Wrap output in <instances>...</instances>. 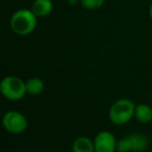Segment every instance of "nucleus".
<instances>
[{"instance_id":"4468645a","label":"nucleus","mask_w":152,"mask_h":152,"mask_svg":"<svg viewBox=\"0 0 152 152\" xmlns=\"http://www.w3.org/2000/svg\"><path fill=\"white\" fill-rule=\"evenodd\" d=\"M70 3H77V2H80V0H69Z\"/></svg>"},{"instance_id":"39448f33","label":"nucleus","mask_w":152,"mask_h":152,"mask_svg":"<svg viewBox=\"0 0 152 152\" xmlns=\"http://www.w3.org/2000/svg\"><path fill=\"white\" fill-rule=\"evenodd\" d=\"M95 152H116L117 140L109 130H102L93 140Z\"/></svg>"},{"instance_id":"f257e3e1","label":"nucleus","mask_w":152,"mask_h":152,"mask_svg":"<svg viewBox=\"0 0 152 152\" xmlns=\"http://www.w3.org/2000/svg\"><path fill=\"white\" fill-rule=\"evenodd\" d=\"M37 17L29 8H20L12 14L10 26L15 34L26 36L31 34L37 26Z\"/></svg>"},{"instance_id":"f03ea898","label":"nucleus","mask_w":152,"mask_h":152,"mask_svg":"<svg viewBox=\"0 0 152 152\" xmlns=\"http://www.w3.org/2000/svg\"><path fill=\"white\" fill-rule=\"evenodd\" d=\"M136 104L128 98L115 100L109 109V118L115 125H124L134 117Z\"/></svg>"},{"instance_id":"20e7f679","label":"nucleus","mask_w":152,"mask_h":152,"mask_svg":"<svg viewBox=\"0 0 152 152\" xmlns=\"http://www.w3.org/2000/svg\"><path fill=\"white\" fill-rule=\"evenodd\" d=\"M2 126L6 132L14 134H20L28 127L26 117L19 111H7L2 116Z\"/></svg>"},{"instance_id":"423d86ee","label":"nucleus","mask_w":152,"mask_h":152,"mask_svg":"<svg viewBox=\"0 0 152 152\" xmlns=\"http://www.w3.org/2000/svg\"><path fill=\"white\" fill-rule=\"evenodd\" d=\"M52 0H34L31 6V10L37 18H44L52 12L53 10Z\"/></svg>"},{"instance_id":"6e6552de","label":"nucleus","mask_w":152,"mask_h":152,"mask_svg":"<svg viewBox=\"0 0 152 152\" xmlns=\"http://www.w3.org/2000/svg\"><path fill=\"white\" fill-rule=\"evenodd\" d=\"M134 117L140 123L148 124L152 121V108L147 104H136Z\"/></svg>"},{"instance_id":"0eeeda50","label":"nucleus","mask_w":152,"mask_h":152,"mask_svg":"<svg viewBox=\"0 0 152 152\" xmlns=\"http://www.w3.org/2000/svg\"><path fill=\"white\" fill-rule=\"evenodd\" d=\"M126 137L129 140L130 146H132V151L141 152L146 150V148L148 147L149 141L148 138L145 134H139V132H132V134H129Z\"/></svg>"},{"instance_id":"9d476101","label":"nucleus","mask_w":152,"mask_h":152,"mask_svg":"<svg viewBox=\"0 0 152 152\" xmlns=\"http://www.w3.org/2000/svg\"><path fill=\"white\" fill-rule=\"evenodd\" d=\"M25 83H26V92L29 95H38L45 90V83L39 78L28 79Z\"/></svg>"},{"instance_id":"1a4fd4ad","label":"nucleus","mask_w":152,"mask_h":152,"mask_svg":"<svg viewBox=\"0 0 152 152\" xmlns=\"http://www.w3.org/2000/svg\"><path fill=\"white\" fill-rule=\"evenodd\" d=\"M72 152H95L93 141L88 137H79L72 143Z\"/></svg>"},{"instance_id":"7ed1b4c3","label":"nucleus","mask_w":152,"mask_h":152,"mask_svg":"<svg viewBox=\"0 0 152 152\" xmlns=\"http://www.w3.org/2000/svg\"><path fill=\"white\" fill-rule=\"evenodd\" d=\"M0 93L4 98L12 102H17L27 94L26 83L16 76L4 77L0 81Z\"/></svg>"},{"instance_id":"9b49d317","label":"nucleus","mask_w":152,"mask_h":152,"mask_svg":"<svg viewBox=\"0 0 152 152\" xmlns=\"http://www.w3.org/2000/svg\"><path fill=\"white\" fill-rule=\"evenodd\" d=\"M106 0H80L83 8L87 10H96L104 4Z\"/></svg>"},{"instance_id":"ddd939ff","label":"nucleus","mask_w":152,"mask_h":152,"mask_svg":"<svg viewBox=\"0 0 152 152\" xmlns=\"http://www.w3.org/2000/svg\"><path fill=\"white\" fill-rule=\"evenodd\" d=\"M149 18H150V20L152 21V2H151L150 6H149Z\"/></svg>"},{"instance_id":"f8f14e48","label":"nucleus","mask_w":152,"mask_h":152,"mask_svg":"<svg viewBox=\"0 0 152 152\" xmlns=\"http://www.w3.org/2000/svg\"><path fill=\"white\" fill-rule=\"evenodd\" d=\"M116 152H132V146L127 137H124L117 141Z\"/></svg>"}]
</instances>
